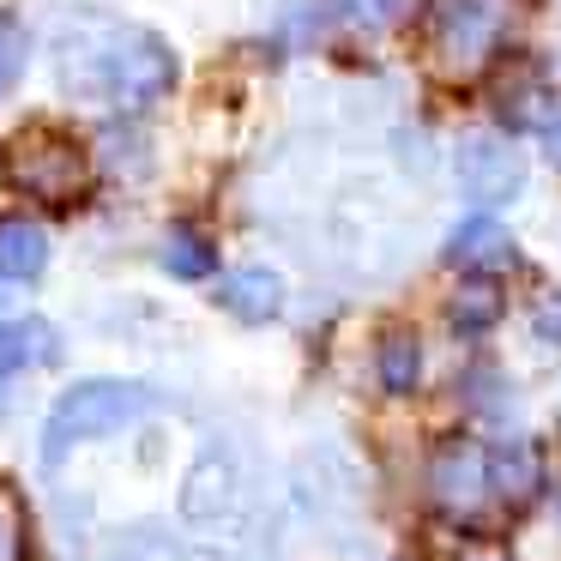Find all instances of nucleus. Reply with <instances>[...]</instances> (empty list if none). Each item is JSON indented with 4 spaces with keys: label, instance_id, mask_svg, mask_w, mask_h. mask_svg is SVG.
I'll return each instance as SVG.
<instances>
[{
    "label": "nucleus",
    "instance_id": "1",
    "mask_svg": "<svg viewBox=\"0 0 561 561\" xmlns=\"http://www.w3.org/2000/svg\"><path fill=\"white\" fill-rule=\"evenodd\" d=\"M61 79L79 98H103L122 110H146L175 85V55L151 31H110V37H79L61 49Z\"/></svg>",
    "mask_w": 561,
    "mask_h": 561
},
{
    "label": "nucleus",
    "instance_id": "2",
    "mask_svg": "<svg viewBox=\"0 0 561 561\" xmlns=\"http://www.w3.org/2000/svg\"><path fill=\"white\" fill-rule=\"evenodd\" d=\"M151 411V392L139 380H79L55 399L49 411V428H43V459H67L79 440H98V435H115L127 428L134 416Z\"/></svg>",
    "mask_w": 561,
    "mask_h": 561
},
{
    "label": "nucleus",
    "instance_id": "3",
    "mask_svg": "<svg viewBox=\"0 0 561 561\" xmlns=\"http://www.w3.org/2000/svg\"><path fill=\"white\" fill-rule=\"evenodd\" d=\"M0 170H7L13 187H25V194H37V199H73L79 187L91 182L85 151L67 134H49V127L19 134L13 146H7V158H0Z\"/></svg>",
    "mask_w": 561,
    "mask_h": 561
},
{
    "label": "nucleus",
    "instance_id": "4",
    "mask_svg": "<svg viewBox=\"0 0 561 561\" xmlns=\"http://www.w3.org/2000/svg\"><path fill=\"white\" fill-rule=\"evenodd\" d=\"M459 187L477 206H507L525 187V158L519 146H507L501 134H477L459 146Z\"/></svg>",
    "mask_w": 561,
    "mask_h": 561
},
{
    "label": "nucleus",
    "instance_id": "5",
    "mask_svg": "<svg viewBox=\"0 0 561 561\" xmlns=\"http://www.w3.org/2000/svg\"><path fill=\"white\" fill-rule=\"evenodd\" d=\"M507 7L501 0H435V43L453 67H477L501 37Z\"/></svg>",
    "mask_w": 561,
    "mask_h": 561
},
{
    "label": "nucleus",
    "instance_id": "6",
    "mask_svg": "<svg viewBox=\"0 0 561 561\" xmlns=\"http://www.w3.org/2000/svg\"><path fill=\"white\" fill-rule=\"evenodd\" d=\"M489 103H495V115L513 127V134H525V127H543L549 122V73L537 61H513L495 73V85H489Z\"/></svg>",
    "mask_w": 561,
    "mask_h": 561
},
{
    "label": "nucleus",
    "instance_id": "7",
    "mask_svg": "<svg viewBox=\"0 0 561 561\" xmlns=\"http://www.w3.org/2000/svg\"><path fill=\"white\" fill-rule=\"evenodd\" d=\"M483 483L495 489L507 507H525V501L543 489V465H537V447H525V440H501V447H489Z\"/></svg>",
    "mask_w": 561,
    "mask_h": 561
},
{
    "label": "nucleus",
    "instance_id": "8",
    "mask_svg": "<svg viewBox=\"0 0 561 561\" xmlns=\"http://www.w3.org/2000/svg\"><path fill=\"white\" fill-rule=\"evenodd\" d=\"M447 260L465 266V272H501V266L519 260V248H513V236L501 230L495 218H465L459 230H453V242H447Z\"/></svg>",
    "mask_w": 561,
    "mask_h": 561
},
{
    "label": "nucleus",
    "instance_id": "9",
    "mask_svg": "<svg viewBox=\"0 0 561 561\" xmlns=\"http://www.w3.org/2000/svg\"><path fill=\"white\" fill-rule=\"evenodd\" d=\"M218 302L230 308L236 320H272L284 308V284H278V272H266V266H242V272H230V278L218 284Z\"/></svg>",
    "mask_w": 561,
    "mask_h": 561
},
{
    "label": "nucleus",
    "instance_id": "10",
    "mask_svg": "<svg viewBox=\"0 0 561 561\" xmlns=\"http://www.w3.org/2000/svg\"><path fill=\"white\" fill-rule=\"evenodd\" d=\"M43 266H49V236H43V224L0 218V278L31 284V278H43Z\"/></svg>",
    "mask_w": 561,
    "mask_h": 561
},
{
    "label": "nucleus",
    "instance_id": "11",
    "mask_svg": "<svg viewBox=\"0 0 561 561\" xmlns=\"http://www.w3.org/2000/svg\"><path fill=\"white\" fill-rule=\"evenodd\" d=\"M55 356H61V339L49 320H7L0 327V368H43Z\"/></svg>",
    "mask_w": 561,
    "mask_h": 561
},
{
    "label": "nucleus",
    "instance_id": "12",
    "mask_svg": "<svg viewBox=\"0 0 561 561\" xmlns=\"http://www.w3.org/2000/svg\"><path fill=\"white\" fill-rule=\"evenodd\" d=\"M477 489H483V459H477L465 440L440 447V459H435V495L447 501V507H465V501H477Z\"/></svg>",
    "mask_w": 561,
    "mask_h": 561
},
{
    "label": "nucleus",
    "instance_id": "13",
    "mask_svg": "<svg viewBox=\"0 0 561 561\" xmlns=\"http://www.w3.org/2000/svg\"><path fill=\"white\" fill-rule=\"evenodd\" d=\"M375 363H380V387H387V392H411L416 375H423V344H416V332L392 327L387 339H380Z\"/></svg>",
    "mask_w": 561,
    "mask_h": 561
},
{
    "label": "nucleus",
    "instance_id": "14",
    "mask_svg": "<svg viewBox=\"0 0 561 561\" xmlns=\"http://www.w3.org/2000/svg\"><path fill=\"white\" fill-rule=\"evenodd\" d=\"M447 314H453V327H459V332H489L501 320V290L489 278H471V284L453 290Z\"/></svg>",
    "mask_w": 561,
    "mask_h": 561
},
{
    "label": "nucleus",
    "instance_id": "15",
    "mask_svg": "<svg viewBox=\"0 0 561 561\" xmlns=\"http://www.w3.org/2000/svg\"><path fill=\"white\" fill-rule=\"evenodd\" d=\"M163 266H170L175 278H206V272L218 266V254H211V242L199 230H170V242H163Z\"/></svg>",
    "mask_w": 561,
    "mask_h": 561
},
{
    "label": "nucleus",
    "instance_id": "16",
    "mask_svg": "<svg viewBox=\"0 0 561 561\" xmlns=\"http://www.w3.org/2000/svg\"><path fill=\"white\" fill-rule=\"evenodd\" d=\"M25 55H31L25 25L19 19H0V91H13V79L25 73Z\"/></svg>",
    "mask_w": 561,
    "mask_h": 561
},
{
    "label": "nucleus",
    "instance_id": "17",
    "mask_svg": "<svg viewBox=\"0 0 561 561\" xmlns=\"http://www.w3.org/2000/svg\"><path fill=\"white\" fill-rule=\"evenodd\" d=\"M0 561H25V507L0 489Z\"/></svg>",
    "mask_w": 561,
    "mask_h": 561
},
{
    "label": "nucleus",
    "instance_id": "18",
    "mask_svg": "<svg viewBox=\"0 0 561 561\" xmlns=\"http://www.w3.org/2000/svg\"><path fill=\"white\" fill-rule=\"evenodd\" d=\"M351 19H363V25H392V19L404 13V0H339Z\"/></svg>",
    "mask_w": 561,
    "mask_h": 561
},
{
    "label": "nucleus",
    "instance_id": "19",
    "mask_svg": "<svg viewBox=\"0 0 561 561\" xmlns=\"http://www.w3.org/2000/svg\"><path fill=\"white\" fill-rule=\"evenodd\" d=\"M543 151H549V163L561 170V115H549V122H543Z\"/></svg>",
    "mask_w": 561,
    "mask_h": 561
}]
</instances>
